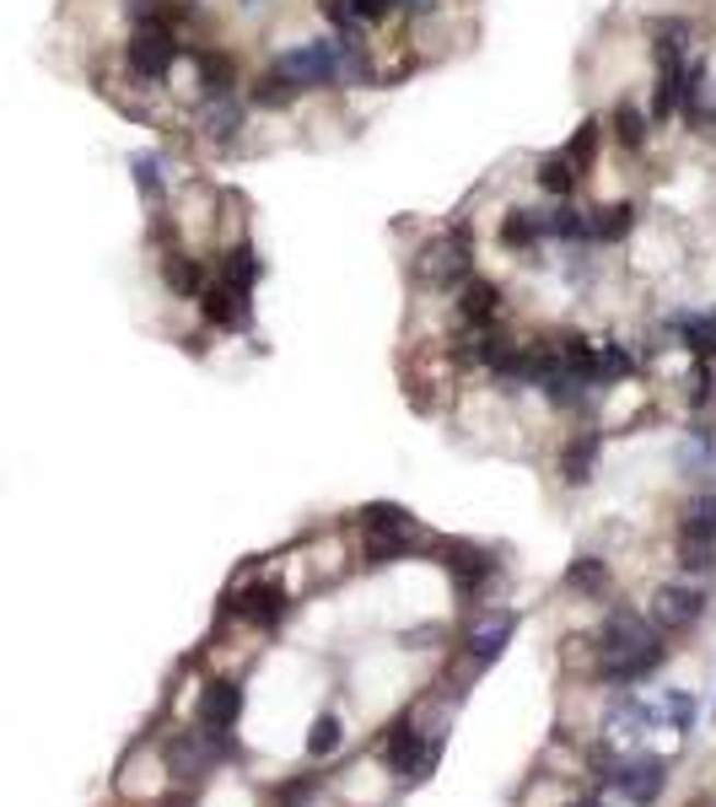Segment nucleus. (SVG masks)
I'll return each instance as SVG.
<instances>
[{
  "label": "nucleus",
  "instance_id": "412c9836",
  "mask_svg": "<svg viewBox=\"0 0 716 807\" xmlns=\"http://www.w3.org/2000/svg\"><path fill=\"white\" fill-rule=\"evenodd\" d=\"M673 328L684 334V345H690L695 356H716V308L712 312H679Z\"/></svg>",
  "mask_w": 716,
  "mask_h": 807
},
{
  "label": "nucleus",
  "instance_id": "f03ea898",
  "mask_svg": "<svg viewBox=\"0 0 716 807\" xmlns=\"http://www.w3.org/2000/svg\"><path fill=\"white\" fill-rule=\"evenodd\" d=\"M383 753H389L393 775H399L404 786L426 781V775L437 770V759H442V722H437V727H426L420 716L393 722L389 738H383Z\"/></svg>",
  "mask_w": 716,
  "mask_h": 807
},
{
  "label": "nucleus",
  "instance_id": "c85d7f7f",
  "mask_svg": "<svg viewBox=\"0 0 716 807\" xmlns=\"http://www.w3.org/2000/svg\"><path fill=\"white\" fill-rule=\"evenodd\" d=\"M339 743H345V727H339L334 711H324V716L313 722V733H308V753H313V759H328V753H339Z\"/></svg>",
  "mask_w": 716,
  "mask_h": 807
},
{
  "label": "nucleus",
  "instance_id": "f257e3e1",
  "mask_svg": "<svg viewBox=\"0 0 716 807\" xmlns=\"http://www.w3.org/2000/svg\"><path fill=\"white\" fill-rule=\"evenodd\" d=\"M662 641L668 635L651 620H642L636 609H614L609 620L598 624V635H592V646H598V668L592 673L603 683H642L668 657Z\"/></svg>",
  "mask_w": 716,
  "mask_h": 807
},
{
  "label": "nucleus",
  "instance_id": "f704fd0d",
  "mask_svg": "<svg viewBox=\"0 0 716 807\" xmlns=\"http://www.w3.org/2000/svg\"><path fill=\"white\" fill-rule=\"evenodd\" d=\"M571 807H598V803H571Z\"/></svg>",
  "mask_w": 716,
  "mask_h": 807
},
{
  "label": "nucleus",
  "instance_id": "2f4dec72",
  "mask_svg": "<svg viewBox=\"0 0 716 807\" xmlns=\"http://www.w3.org/2000/svg\"><path fill=\"white\" fill-rule=\"evenodd\" d=\"M614 135H620L625 146H642V140H647V114H642V108H631V103H620V114H614Z\"/></svg>",
  "mask_w": 716,
  "mask_h": 807
},
{
  "label": "nucleus",
  "instance_id": "c756f323",
  "mask_svg": "<svg viewBox=\"0 0 716 807\" xmlns=\"http://www.w3.org/2000/svg\"><path fill=\"white\" fill-rule=\"evenodd\" d=\"M657 722H668L673 733H690V727H695V700L668 689V694H662V705H657Z\"/></svg>",
  "mask_w": 716,
  "mask_h": 807
},
{
  "label": "nucleus",
  "instance_id": "7ed1b4c3",
  "mask_svg": "<svg viewBox=\"0 0 716 807\" xmlns=\"http://www.w3.org/2000/svg\"><path fill=\"white\" fill-rule=\"evenodd\" d=\"M679 565L695 570V576L716 565V491H701L684 506V517H679Z\"/></svg>",
  "mask_w": 716,
  "mask_h": 807
},
{
  "label": "nucleus",
  "instance_id": "1a4fd4ad",
  "mask_svg": "<svg viewBox=\"0 0 716 807\" xmlns=\"http://www.w3.org/2000/svg\"><path fill=\"white\" fill-rule=\"evenodd\" d=\"M603 786L620 792V797H631V807L657 803V792H662V759H625V764L609 770Z\"/></svg>",
  "mask_w": 716,
  "mask_h": 807
},
{
  "label": "nucleus",
  "instance_id": "a211bd4d",
  "mask_svg": "<svg viewBox=\"0 0 716 807\" xmlns=\"http://www.w3.org/2000/svg\"><path fill=\"white\" fill-rule=\"evenodd\" d=\"M458 318H463L469 328H490V323H496V286L469 280V286L458 291Z\"/></svg>",
  "mask_w": 716,
  "mask_h": 807
},
{
  "label": "nucleus",
  "instance_id": "bb28decb",
  "mask_svg": "<svg viewBox=\"0 0 716 807\" xmlns=\"http://www.w3.org/2000/svg\"><path fill=\"white\" fill-rule=\"evenodd\" d=\"M539 184L550 188V194H571V188H577V162H571L566 151L544 157V162H539Z\"/></svg>",
  "mask_w": 716,
  "mask_h": 807
},
{
  "label": "nucleus",
  "instance_id": "473e14b6",
  "mask_svg": "<svg viewBox=\"0 0 716 807\" xmlns=\"http://www.w3.org/2000/svg\"><path fill=\"white\" fill-rule=\"evenodd\" d=\"M592 146H598V125L587 119V125L577 129V140L566 146V157H571V162H587V157H592Z\"/></svg>",
  "mask_w": 716,
  "mask_h": 807
},
{
  "label": "nucleus",
  "instance_id": "20e7f679",
  "mask_svg": "<svg viewBox=\"0 0 716 807\" xmlns=\"http://www.w3.org/2000/svg\"><path fill=\"white\" fill-rule=\"evenodd\" d=\"M361 522H367V560H372V565H393V560L409 555L415 522H409L404 506H389V500H383V506H367Z\"/></svg>",
  "mask_w": 716,
  "mask_h": 807
},
{
  "label": "nucleus",
  "instance_id": "393cba45",
  "mask_svg": "<svg viewBox=\"0 0 716 807\" xmlns=\"http://www.w3.org/2000/svg\"><path fill=\"white\" fill-rule=\"evenodd\" d=\"M684 49H690V22L684 16H673V22H657V70L662 65H684Z\"/></svg>",
  "mask_w": 716,
  "mask_h": 807
},
{
  "label": "nucleus",
  "instance_id": "cd10ccee",
  "mask_svg": "<svg viewBox=\"0 0 716 807\" xmlns=\"http://www.w3.org/2000/svg\"><path fill=\"white\" fill-rule=\"evenodd\" d=\"M162 275H168V286H173L178 297H199V291H205V280H199V264H195V258H184V253H168Z\"/></svg>",
  "mask_w": 716,
  "mask_h": 807
},
{
  "label": "nucleus",
  "instance_id": "7c9ffc66",
  "mask_svg": "<svg viewBox=\"0 0 716 807\" xmlns=\"http://www.w3.org/2000/svg\"><path fill=\"white\" fill-rule=\"evenodd\" d=\"M130 168H135V188H140V199H146V205H157V199H162V162H157L151 151H140Z\"/></svg>",
  "mask_w": 716,
  "mask_h": 807
},
{
  "label": "nucleus",
  "instance_id": "e433bc0d",
  "mask_svg": "<svg viewBox=\"0 0 716 807\" xmlns=\"http://www.w3.org/2000/svg\"><path fill=\"white\" fill-rule=\"evenodd\" d=\"M701 807H706V803H701Z\"/></svg>",
  "mask_w": 716,
  "mask_h": 807
},
{
  "label": "nucleus",
  "instance_id": "aec40b11",
  "mask_svg": "<svg viewBox=\"0 0 716 807\" xmlns=\"http://www.w3.org/2000/svg\"><path fill=\"white\" fill-rule=\"evenodd\" d=\"M249 97H254L259 108H291V103L302 97V87H297V81L275 65V70H264L259 81H254V92H249Z\"/></svg>",
  "mask_w": 716,
  "mask_h": 807
},
{
  "label": "nucleus",
  "instance_id": "b1692460",
  "mask_svg": "<svg viewBox=\"0 0 716 807\" xmlns=\"http://www.w3.org/2000/svg\"><path fill=\"white\" fill-rule=\"evenodd\" d=\"M232 87H238V70L227 55H199V92H205V103L210 97H232Z\"/></svg>",
  "mask_w": 716,
  "mask_h": 807
},
{
  "label": "nucleus",
  "instance_id": "c9c22d12",
  "mask_svg": "<svg viewBox=\"0 0 716 807\" xmlns=\"http://www.w3.org/2000/svg\"><path fill=\"white\" fill-rule=\"evenodd\" d=\"M243 5H259V0H243Z\"/></svg>",
  "mask_w": 716,
  "mask_h": 807
},
{
  "label": "nucleus",
  "instance_id": "a878e982",
  "mask_svg": "<svg viewBox=\"0 0 716 807\" xmlns=\"http://www.w3.org/2000/svg\"><path fill=\"white\" fill-rule=\"evenodd\" d=\"M501 243H507V249H533V243H544V216L512 210V216L501 221Z\"/></svg>",
  "mask_w": 716,
  "mask_h": 807
},
{
  "label": "nucleus",
  "instance_id": "6e6552de",
  "mask_svg": "<svg viewBox=\"0 0 716 807\" xmlns=\"http://www.w3.org/2000/svg\"><path fill=\"white\" fill-rule=\"evenodd\" d=\"M227 753V733H195V738H173L168 743V770L178 781H205L210 764Z\"/></svg>",
  "mask_w": 716,
  "mask_h": 807
},
{
  "label": "nucleus",
  "instance_id": "4468645a",
  "mask_svg": "<svg viewBox=\"0 0 716 807\" xmlns=\"http://www.w3.org/2000/svg\"><path fill=\"white\" fill-rule=\"evenodd\" d=\"M238 129H243V103H238V97H210V103L199 108V135H205L210 146H232Z\"/></svg>",
  "mask_w": 716,
  "mask_h": 807
},
{
  "label": "nucleus",
  "instance_id": "9b49d317",
  "mask_svg": "<svg viewBox=\"0 0 716 807\" xmlns=\"http://www.w3.org/2000/svg\"><path fill=\"white\" fill-rule=\"evenodd\" d=\"M420 280H431V286H458L463 275H469V243L463 238H437L431 249L420 253Z\"/></svg>",
  "mask_w": 716,
  "mask_h": 807
},
{
  "label": "nucleus",
  "instance_id": "423d86ee",
  "mask_svg": "<svg viewBox=\"0 0 716 807\" xmlns=\"http://www.w3.org/2000/svg\"><path fill=\"white\" fill-rule=\"evenodd\" d=\"M178 60V33L168 27V22H140L130 38V65L135 76H146V81H162L168 70Z\"/></svg>",
  "mask_w": 716,
  "mask_h": 807
},
{
  "label": "nucleus",
  "instance_id": "4be33fe9",
  "mask_svg": "<svg viewBox=\"0 0 716 807\" xmlns=\"http://www.w3.org/2000/svg\"><path fill=\"white\" fill-rule=\"evenodd\" d=\"M592 469H598V436L587 431V436H577V441L566 447V458H561V474H566V485L577 491V485H587V480H592Z\"/></svg>",
  "mask_w": 716,
  "mask_h": 807
},
{
  "label": "nucleus",
  "instance_id": "dca6fc26",
  "mask_svg": "<svg viewBox=\"0 0 716 807\" xmlns=\"http://www.w3.org/2000/svg\"><path fill=\"white\" fill-rule=\"evenodd\" d=\"M199 302H205V318L216 328H243L249 323V291H238V286H210Z\"/></svg>",
  "mask_w": 716,
  "mask_h": 807
},
{
  "label": "nucleus",
  "instance_id": "ddd939ff",
  "mask_svg": "<svg viewBox=\"0 0 716 807\" xmlns=\"http://www.w3.org/2000/svg\"><path fill=\"white\" fill-rule=\"evenodd\" d=\"M512 641V614H490L485 624H474L469 630V641H463V657H469V668L480 673V668H490L496 657H501V646Z\"/></svg>",
  "mask_w": 716,
  "mask_h": 807
},
{
  "label": "nucleus",
  "instance_id": "9d476101",
  "mask_svg": "<svg viewBox=\"0 0 716 807\" xmlns=\"http://www.w3.org/2000/svg\"><path fill=\"white\" fill-rule=\"evenodd\" d=\"M651 727H657V705L636 700V694H620V700L609 705V716H603V733H609L614 743H642Z\"/></svg>",
  "mask_w": 716,
  "mask_h": 807
},
{
  "label": "nucleus",
  "instance_id": "6ab92c4d",
  "mask_svg": "<svg viewBox=\"0 0 716 807\" xmlns=\"http://www.w3.org/2000/svg\"><path fill=\"white\" fill-rule=\"evenodd\" d=\"M636 227V205H609L598 216H587V243H620Z\"/></svg>",
  "mask_w": 716,
  "mask_h": 807
},
{
  "label": "nucleus",
  "instance_id": "2eb2a0df",
  "mask_svg": "<svg viewBox=\"0 0 716 807\" xmlns=\"http://www.w3.org/2000/svg\"><path fill=\"white\" fill-rule=\"evenodd\" d=\"M448 565H453V581L469 592V598L496 576V560L485 555V550H474V544H448Z\"/></svg>",
  "mask_w": 716,
  "mask_h": 807
},
{
  "label": "nucleus",
  "instance_id": "72a5a7b5",
  "mask_svg": "<svg viewBox=\"0 0 716 807\" xmlns=\"http://www.w3.org/2000/svg\"><path fill=\"white\" fill-rule=\"evenodd\" d=\"M399 0H350V11H356V22H383Z\"/></svg>",
  "mask_w": 716,
  "mask_h": 807
},
{
  "label": "nucleus",
  "instance_id": "f8f14e48",
  "mask_svg": "<svg viewBox=\"0 0 716 807\" xmlns=\"http://www.w3.org/2000/svg\"><path fill=\"white\" fill-rule=\"evenodd\" d=\"M238 716H243V689H238V683L221 679L199 694V727H205V733H232Z\"/></svg>",
  "mask_w": 716,
  "mask_h": 807
},
{
  "label": "nucleus",
  "instance_id": "f3484780",
  "mask_svg": "<svg viewBox=\"0 0 716 807\" xmlns=\"http://www.w3.org/2000/svg\"><path fill=\"white\" fill-rule=\"evenodd\" d=\"M243 620L254 624V630H280L286 620V592L280 587H254V592H243Z\"/></svg>",
  "mask_w": 716,
  "mask_h": 807
},
{
  "label": "nucleus",
  "instance_id": "39448f33",
  "mask_svg": "<svg viewBox=\"0 0 716 807\" xmlns=\"http://www.w3.org/2000/svg\"><path fill=\"white\" fill-rule=\"evenodd\" d=\"M280 70L308 92V87H339L345 81V38H313L302 49H291Z\"/></svg>",
  "mask_w": 716,
  "mask_h": 807
},
{
  "label": "nucleus",
  "instance_id": "5701e85b",
  "mask_svg": "<svg viewBox=\"0 0 716 807\" xmlns=\"http://www.w3.org/2000/svg\"><path fill=\"white\" fill-rule=\"evenodd\" d=\"M566 587H571V592H587V598H603V592H609V565L598 555H577L571 570H566Z\"/></svg>",
  "mask_w": 716,
  "mask_h": 807
},
{
  "label": "nucleus",
  "instance_id": "0eeeda50",
  "mask_svg": "<svg viewBox=\"0 0 716 807\" xmlns=\"http://www.w3.org/2000/svg\"><path fill=\"white\" fill-rule=\"evenodd\" d=\"M706 614V592L701 587H684V581H662L657 592H651V624L662 630V635H684L690 624Z\"/></svg>",
  "mask_w": 716,
  "mask_h": 807
}]
</instances>
